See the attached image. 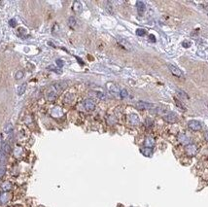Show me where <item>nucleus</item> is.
<instances>
[{
	"label": "nucleus",
	"instance_id": "obj_12",
	"mask_svg": "<svg viewBox=\"0 0 208 207\" xmlns=\"http://www.w3.org/2000/svg\"><path fill=\"white\" fill-rule=\"evenodd\" d=\"M129 122H130V124L136 126V125L139 124V117L137 115H135V114H131L129 116Z\"/></svg>",
	"mask_w": 208,
	"mask_h": 207
},
{
	"label": "nucleus",
	"instance_id": "obj_19",
	"mask_svg": "<svg viewBox=\"0 0 208 207\" xmlns=\"http://www.w3.org/2000/svg\"><path fill=\"white\" fill-rule=\"evenodd\" d=\"M76 23H77V20L74 17H70L68 18V24L70 27H75L76 26Z\"/></svg>",
	"mask_w": 208,
	"mask_h": 207
},
{
	"label": "nucleus",
	"instance_id": "obj_5",
	"mask_svg": "<svg viewBox=\"0 0 208 207\" xmlns=\"http://www.w3.org/2000/svg\"><path fill=\"white\" fill-rule=\"evenodd\" d=\"M198 152V147L195 144H189L186 146V153L189 156H195Z\"/></svg>",
	"mask_w": 208,
	"mask_h": 207
},
{
	"label": "nucleus",
	"instance_id": "obj_16",
	"mask_svg": "<svg viewBox=\"0 0 208 207\" xmlns=\"http://www.w3.org/2000/svg\"><path fill=\"white\" fill-rule=\"evenodd\" d=\"M1 189L3 190L4 192H8V191H10V190L12 189V184L10 183V182H4L2 185H1Z\"/></svg>",
	"mask_w": 208,
	"mask_h": 207
},
{
	"label": "nucleus",
	"instance_id": "obj_22",
	"mask_svg": "<svg viewBox=\"0 0 208 207\" xmlns=\"http://www.w3.org/2000/svg\"><path fill=\"white\" fill-rule=\"evenodd\" d=\"M13 130V126L11 124H7V126H5V132L6 133H11Z\"/></svg>",
	"mask_w": 208,
	"mask_h": 207
},
{
	"label": "nucleus",
	"instance_id": "obj_21",
	"mask_svg": "<svg viewBox=\"0 0 208 207\" xmlns=\"http://www.w3.org/2000/svg\"><path fill=\"white\" fill-rule=\"evenodd\" d=\"M8 198H9L8 194H3V195L0 196V201H1L2 203H5V202L8 201Z\"/></svg>",
	"mask_w": 208,
	"mask_h": 207
},
{
	"label": "nucleus",
	"instance_id": "obj_26",
	"mask_svg": "<svg viewBox=\"0 0 208 207\" xmlns=\"http://www.w3.org/2000/svg\"><path fill=\"white\" fill-rule=\"evenodd\" d=\"M48 69H51V70H52V71H54V72L60 73V71H58V68H56V67H54V65H50V66L48 67Z\"/></svg>",
	"mask_w": 208,
	"mask_h": 207
},
{
	"label": "nucleus",
	"instance_id": "obj_25",
	"mask_svg": "<svg viewBox=\"0 0 208 207\" xmlns=\"http://www.w3.org/2000/svg\"><path fill=\"white\" fill-rule=\"evenodd\" d=\"M15 77H16V79H20V78H22V77H23V72H22V71H18V72L16 73V76H15Z\"/></svg>",
	"mask_w": 208,
	"mask_h": 207
},
{
	"label": "nucleus",
	"instance_id": "obj_23",
	"mask_svg": "<svg viewBox=\"0 0 208 207\" xmlns=\"http://www.w3.org/2000/svg\"><path fill=\"white\" fill-rule=\"evenodd\" d=\"M145 33H146V31H145L144 29H142V28H138V29L136 30V34H137L138 36H143Z\"/></svg>",
	"mask_w": 208,
	"mask_h": 207
},
{
	"label": "nucleus",
	"instance_id": "obj_11",
	"mask_svg": "<svg viewBox=\"0 0 208 207\" xmlns=\"http://www.w3.org/2000/svg\"><path fill=\"white\" fill-rule=\"evenodd\" d=\"M82 9H83L82 4L79 2V1H75V2L73 3V11H74V12H76V13H81Z\"/></svg>",
	"mask_w": 208,
	"mask_h": 207
},
{
	"label": "nucleus",
	"instance_id": "obj_20",
	"mask_svg": "<svg viewBox=\"0 0 208 207\" xmlns=\"http://www.w3.org/2000/svg\"><path fill=\"white\" fill-rule=\"evenodd\" d=\"M141 152H142V154H143L144 156H146V157H150V156L152 155V149H151V148H145V149H142V150H141Z\"/></svg>",
	"mask_w": 208,
	"mask_h": 207
},
{
	"label": "nucleus",
	"instance_id": "obj_10",
	"mask_svg": "<svg viewBox=\"0 0 208 207\" xmlns=\"http://www.w3.org/2000/svg\"><path fill=\"white\" fill-rule=\"evenodd\" d=\"M178 140L181 142L182 144L186 145V146L190 144V138L186 134H184V133H180L178 135Z\"/></svg>",
	"mask_w": 208,
	"mask_h": 207
},
{
	"label": "nucleus",
	"instance_id": "obj_28",
	"mask_svg": "<svg viewBox=\"0 0 208 207\" xmlns=\"http://www.w3.org/2000/svg\"><path fill=\"white\" fill-rule=\"evenodd\" d=\"M9 23H10V25H11V26H16V23H17V21H16V19H14V18H13V19H10V21H9Z\"/></svg>",
	"mask_w": 208,
	"mask_h": 207
},
{
	"label": "nucleus",
	"instance_id": "obj_7",
	"mask_svg": "<svg viewBox=\"0 0 208 207\" xmlns=\"http://www.w3.org/2000/svg\"><path fill=\"white\" fill-rule=\"evenodd\" d=\"M106 87H107V89H108L109 91H110L111 93H113V94H116V93L119 92V88H118V86L116 84H114L113 82H109V83H107Z\"/></svg>",
	"mask_w": 208,
	"mask_h": 207
},
{
	"label": "nucleus",
	"instance_id": "obj_6",
	"mask_svg": "<svg viewBox=\"0 0 208 207\" xmlns=\"http://www.w3.org/2000/svg\"><path fill=\"white\" fill-rule=\"evenodd\" d=\"M84 106H85V108L87 110L92 111V110L95 109V103H94V101L92 99H86L84 101Z\"/></svg>",
	"mask_w": 208,
	"mask_h": 207
},
{
	"label": "nucleus",
	"instance_id": "obj_3",
	"mask_svg": "<svg viewBox=\"0 0 208 207\" xmlns=\"http://www.w3.org/2000/svg\"><path fill=\"white\" fill-rule=\"evenodd\" d=\"M188 126L189 128L194 130V131H199L201 129V124L199 123V121H196V120H192V121H189L188 123Z\"/></svg>",
	"mask_w": 208,
	"mask_h": 207
},
{
	"label": "nucleus",
	"instance_id": "obj_2",
	"mask_svg": "<svg viewBox=\"0 0 208 207\" xmlns=\"http://www.w3.org/2000/svg\"><path fill=\"white\" fill-rule=\"evenodd\" d=\"M163 120H164L165 122H167V123L173 124V123L177 122L178 116H177V114H175L174 112H169V113H167V114H165V115L163 116Z\"/></svg>",
	"mask_w": 208,
	"mask_h": 207
},
{
	"label": "nucleus",
	"instance_id": "obj_24",
	"mask_svg": "<svg viewBox=\"0 0 208 207\" xmlns=\"http://www.w3.org/2000/svg\"><path fill=\"white\" fill-rule=\"evenodd\" d=\"M120 94H121V97L122 98H125L127 96V90H122L120 91Z\"/></svg>",
	"mask_w": 208,
	"mask_h": 207
},
{
	"label": "nucleus",
	"instance_id": "obj_17",
	"mask_svg": "<svg viewBox=\"0 0 208 207\" xmlns=\"http://www.w3.org/2000/svg\"><path fill=\"white\" fill-rule=\"evenodd\" d=\"M136 6H137V9H138V11H139L140 13H142L143 11H145L146 6H145L144 2H142V1H138V2L136 3Z\"/></svg>",
	"mask_w": 208,
	"mask_h": 207
},
{
	"label": "nucleus",
	"instance_id": "obj_18",
	"mask_svg": "<svg viewBox=\"0 0 208 207\" xmlns=\"http://www.w3.org/2000/svg\"><path fill=\"white\" fill-rule=\"evenodd\" d=\"M26 90V84H21L19 87L18 88V95H21L24 93V91Z\"/></svg>",
	"mask_w": 208,
	"mask_h": 207
},
{
	"label": "nucleus",
	"instance_id": "obj_29",
	"mask_svg": "<svg viewBox=\"0 0 208 207\" xmlns=\"http://www.w3.org/2000/svg\"><path fill=\"white\" fill-rule=\"evenodd\" d=\"M56 64H57L59 67H61V66H63L64 63H63V61H62L61 59H57V60H56Z\"/></svg>",
	"mask_w": 208,
	"mask_h": 207
},
{
	"label": "nucleus",
	"instance_id": "obj_30",
	"mask_svg": "<svg viewBox=\"0 0 208 207\" xmlns=\"http://www.w3.org/2000/svg\"><path fill=\"white\" fill-rule=\"evenodd\" d=\"M204 137H205L206 141L208 142V131H205V133H204Z\"/></svg>",
	"mask_w": 208,
	"mask_h": 207
},
{
	"label": "nucleus",
	"instance_id": "obj_15",
	"mask_svg": "<svg viewBox=\"0 0 208 207\" xmlns=\"http://www.w3.org/2000/svg\"><path fill=\"white\" fill-rule=\"evenodd\" d=\"M118 41H119L122 45L124 46V47H126L127 50H131V45L127 42L126 39H124V38H119V39H118Z\"/></svg>",
	"mask_w": 208,
	"mask_h": 207
},
{
	"label": "nucleus",
	"instance_id": "obj_13",
	"mask_svg": "<svg viewBox=\"0 0 208 207\" xmlns=\"http://www.w3.org/2000/svg\"><path fill=\"white\" fill-rule=\"evenodd\" d=\"M154 144H155V140L152 137H147L146 138V140H145V146H146V148H151L152 149V147L154 146Z\"/></svg>",
	"mask_w": 208,
	"mask_h": 207
},
{
	"label": "nucleus",
	"instance_id": "obj_4",
	"mask_svg": "<svg viewBox=\"0 0 208 207\" xmlns=\"http://www.w3.org/2000/svg\"><path fill=\"white\" fill-rule=\"evenodd\" d=\"M56 92L57 91L54 90V89H51V90H48L46 92V98H47V100L48 101H51V102L54 101L56 99V97H57V93Z\"/></svg>",
	"mask_w": 208,
	"mask_h": 207
},
{
	"label": "nucleus",
	"instance_id": "obj_1",
	"mask_svg": "<svg viewBox=\"0 0 208 207\" xmlns=\"http://www.w3.org/2000/svg\"><path fill=\"white\" fill-rule=\"evenodd\" d=\"M135 107L139 110H148V109H153L155 107L154 104L145 102V101H139L135 104Z\"/></svg>",
	"mask_w": 208,
	"mask_h": 207
},
{
	"label": "nucleus",
	"instance_id": "obj_8",
	"mask_svg": "<svg viewBox=\"0 0 208 207\" xmlns=\"http://www.w3.org/2000/svg\"><path fill=\"white\" fill-rule=\"evenodd\" d=\"M168 67H169V70L171 71V73L173 75L177 76V77H182L183 74H182V71L175 65H172V64H168Z\"/></svg>",
	"mask_w": 208,
	"mask_h": 207
},
{
	"label": "nucleus",
	"instance_id": "obj_14",
	"mask_svg": "<svg viewBox=\"0 0 208 207\" xmlns=\"http://www.w3.org/2000/svg\"><path fill=\"white\" fill-rule=\"evenodd\" d=\"M11 152V147L8 143H4L2 145V154L3 155H8Z\"/></svg>",
	"mask_w": 208,
	"mask_h": 207
},
{
	"label": "nucleus",
	"instance_id": "obj_9",
	"mask_svg": "<svg viewBox=\"0 0 208 207\" xmlns=\"http://www.w3.org/2000/svg\"><path fill=\"white\" fill-rule=\"evenodd\" d=\"M53 88H54L56 91H62V90L66 88V83H65V82H56V83H54V84Z\"/></svg>",
	"mask_w": 208,
	"mask_h": 207
},
{
	"label": "nucleus",
	"instance_id": "obj_27",
	"mask_svg": "<svg viewBox=\"0 0 208 207\" xmlns=\"http://www.w3.org/2000/svg\"><path fill=\"white\" fill-rule=\"evenodd\" d=\"M5 172H6V168H5V166H1V167H0V178H2V177H3V175L5 174Z\"/></svg>",
	"mask_w": 208,
	"mask_h": 207
},
{
	"label": "nucleus",
	"instance_id": "obj_31",
	"mask_svg": "<svg viewBox=\"0 0 208 207\" xmlns=\"http://www.w3.org/2000/svg\"><path fill=\"white\" fill-rule=\"evenodd\" d=\"M150 39H151V41H154L155 42V36H153V35H150Z\"/></svg>",
	"mask_w": 208,
	"mask_h": 207
}]
</instances>
